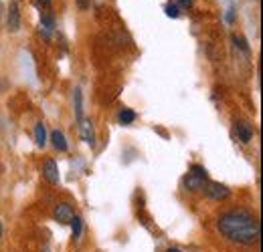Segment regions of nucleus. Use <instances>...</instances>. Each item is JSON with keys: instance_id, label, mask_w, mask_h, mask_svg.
<instances>
[{"instance_id": "20e7f679", "label": "nucleus", "mask_w": 263, "mask_h": 252, "mask_svg": "<svg viewBox=\"0 0 263 252\" xmlns=\"http://www.w3.org/2000/svg\"><path fill=\"white\" fill-rule=\"evenodd\" d=\"M8 31L18 32L21 31V8H18V0H12L8 6V18H6Z\"/></svg>"}, {"instance_id": "6ab92c4d", "label": "nucleus", "mask_w": 263, "mask_h": 252, "mask_svg": "<svg viewBox=\"0 0 263 252\" xmlns=\"http://www.w3.org/2000/svg\"><path fill=\"white\" fill-rule=\"evenodd\" d=\"M225 20H227V25H235V6H229V8H227Z\"/></svg>"}, {"instance_id": "f257e3e1", "label": "nucleus", "mask_w": 263, "mask_h": 252, "mask_svg": "<svg viewBox=\"0 0 263 252\" xmlns=\"http://www.w3.org/2000/svg\"><path fill=\"white\" fill-rule=\"evenodd\" d=\"M217 228L227 240L243 246H255L259 244V238H261L259 220L245 210H233L223 214L217 220Z\"/></svg>"}, {"instance_id": "ddd939ff", "label": "nucleus", "mask_w": 263, "mask_h": 252, "mask_svg": "<svg viewBox=\"0 0 263 252\" xmlns=\"http://www.w3.org/2000/svg\"><path fill=\"white\" fill-rule=\"evenodd\" d=\"M39 27H45V29L53 32L55 31V16L51 12H41V25Z\"/></svg>"}, {"instance_id": "4468645a", "label": "nucleus", "mask_w": 263, "mask_h": 252, "mask_svg": "<svg viewBox=\"0 0 263 252\" xmlns=\"http://www.w3.org/2000/svg\"><path fill=\"white\" fill-rule=\"evenodd\" d=\"M118 119H120L122 125H130V123L136 121V113H134L132 109H122L120 115H118Z\"/></svg>"}, {"instance_id": "7ed1b4c3", "label": "nucleus", "mask_w": 263, "mask_h": 252, "mask_svg": "<svg viewBox=\"0 0 263 252\" xmlns=\"http://www.w3.org/2000/svg\"><path fill=\"white\" fill-rule=\"evenodd\" d=\"M79 135L89 148H96V129H93V121L89 117L79 119Z\"/></svg>"}, {"instance_id": "412c9836", "label": "nucleus", "mask_w": 263, "mask_h": 252, "mask_svg": "<svg viewBox=\"0 0 263 252\" xmlns=\"http://www.w3.org/2000/svg\"><path fill=\"white\" fill-rule=\"evenodd\" d=\"M77 6H79L81 10H87L91 4H89V0H77Z\"/></svg>"}, {"instance_id": "f03ea898", "label": "nucleus", "mask_w": 263, "mask_h": 252, "mask_svg": "<svg viewBox=\"0 0 263 252\" xmlns=\"http://www.w3.org/2000/svg\"><path fill=\"white\" fill-rule=\"evenodd\" d=\"M202 190H204L206 198H211L215 202H223L231 196V190L225 184H221V182H206Z\"/></svg>"}, {"instance_id": "f8f14e48", "label": "nucleus", "mask_w": 263, "mask_h": 252, "mask_svg": "<svg viewBox=\"0 0 263 252\" xmlns=\"http://www.w3.org/2000/svg\"><path fill=\"white\" fill-rule=\"evenodd\" d=\"M73 103H75V115H77V121H79V119H83V97H81L79 87L73 91Z\"/></svg>"}, {"instance_id": "39448f33", "label": "nucleus", "mask_w": 263, "mask_h": 252, "mask_svg": "<svg viewBox=\"0 0 263 252\" xmlns=\"http://www.w3.org/2000/svg\"><path fill=\"white\" fill-rule=\"evenodd\" d=\"M73 216H75V210H73V206L67 204V202L57 204L55 210H53V218L59 222V224H69V222L73 220Z\"/></svg>"}, {"instance_id": "9b49d317", "label": "nucleus", "mask_w": 263, "mask_h": 252, "mask_svg": "<svg viewBox=\"0 0 263 252\" xmlns=\"http://www.w3.org/2000/svg\"><path fill=\"white\" fill-rule=\"evenodd\" d=\"M235 129H237V135H239L241 143H249V141H251V137H253V131L249 129V125H247V123L239 121V123H235Z\"/></svg>"}, {"instance_id": "0eeeda50", "label": "nucleus", "mask_w": 263, "mask_h": 252, "mask_svg": "<svg viewBox=\"0 0 263 252\" xmlns=\"http://www.w3.org/2000/svg\"><path fill=\"white\" fill-rule=\"evenodd\" d=\"M182 184H184V188L189 190V192H200V190L204 188L206 180H202V178H197V176H193V174L189 172V174L184 176Z\"/></svg>"}, {"instance_id": "f3484780", "label": "nucleus", "mask_w": 263, "mask_h": 252, "mask_svg": "<svg viewBox=\"0 0 263 252\" xmlns=\"http://www.w3.org/2000/svg\"><path fill=\"white\" fill-rule=\"evenodd\" d=\"M233 43H235V47H239L245 55H249V47H247V43L241 38V36H237V34H233Z\"/></svg>"}, {"instance_id": "4be33fe9", "label": "nucleus", "mask_w": 263, "mask_h": 252, "mask_svg": "<svg viewBox=\"0 0 263 252\" xmlns=\"http://www.w3.org/2000/svg\"><path fill=\"white\" fill-rule=\"evenodd\" d=\"M166 252H182V250H180V248H168Z\"/></svg>"}, {"instance_id": "2eb2a0df", "label": "nucleus", "mask_w": 263, "mask_h": 252, "mask_svg": "<svg viewBox=\"0 0 263 252\" xmlns=\"http://www.w3.org/2000/svg\"><path fill=\"white\" fill-rule=\"evenodd\" d=\"M164 12L168 18H178V16H180V8H178L174 2H168V4H166Z\"/></svg>"}, {"instance_id": "a211bd4d", "label": "nucleus", "mask_w": 263, "mask_h": 252, "mask_svg": "<svg viewBox=\"0 0 263 252\" xmlns=\"http://www.w3.org/2000/svg\"><path fill=\"white\" fill-rule=\"evenodd\" d=\"M33 2L36 8H41V10H45V12H49V10L53 8V2H51V0H33Z\"/></svg>"}, {"instance_id": "b1692460", "label": "nucleus", "mask_w": 263, "mask_h": 252, "mask_svg": "<svg viewBox=\"0 0 263 252\" xmlns=\"http://www.w3.org/2000/svg\"><path fill=\"white\" fill-rule=\"evenodd\" d=\"M0 16H2V2H0Z\"/></svg>"}, {"instance_id": "dca6fc26", "label": "nucleus", "mask_w": 263, "mask_h": 252, "mask_svg": "<svg viewBox=\"0 0 263 252\" xmlns=\"http://www.w3.org/2000/svg\"><path fill=\"white\" fill-rule=\"evenodd\" d=\"M191 174H193V176H197V178H202V180H206V178H209V172H206L202 165H193V167H191Z\"/></svg>"}, {"instance_id": "5701e85b", "label": "nucleus", "mask_w": 263, "mask_h": 252, "mask_svg": "<svg viewBox=\"0 0 263 252\" xmlns=\"http://www.w3.org/2000/svg\"><path fill=\"white\" fill-rule=\"evenodd\" d=\"M0 238H2V222H0Z\"/></svg>"}, {"instance_id": "aec40b11", "label": "nucleus", "mask_w": 263, "mask_h": 252, "mask_svg": "<svg viewBox=\"0 0 263 252\" xmlns=\"http://www.w3.org/2000/svg\"><path fill=\"white\" fill-rule=\"evenodd\" d=\"M178 8H184V10H189V8H193V0H176L174 2Z\"/></svg>"}, {"instance_id": "1a4fd4ad", "label": "nucleus", "mask_w": 263, "mask_h": 252, "mask_svg": "<svg viewBox=\"0 0 263 252\" xmlns=\"http://www.w3.org/2000/svg\"><path fill=\"white\" fill-rule=\"evenodd\" d=\"M34 141H36V145L39 148H45L47 145V127H45V123L43 121H39L36 125H34Z\"/></svg>"}, {"instance_id": "423d86ee", "label": "nucleus", "mask_w": 263, "mask_h": 252, "mask_svg": "<svg viewBox=\"0 0 263 252\" xmlns=\"http://www.w3.org/2000/svg\"><path fill=\"white\" fill-rule=\"evenodd\" d=\"M43 178L51 184V186H57L59 184V167H57V163H55V159H45V163H43Z\"/></svg>"}, {"instance_id": "6e6552de", "label": "nucleus", "mask_w": 263, "mask_h": 252, "mask_svg": "<svg viewBox=\"0 0 263 252\" xmlns=\"http://www.w3.org/2000/svg\"><path fill=\"white\" fill-rule=\"evenodd\" d=\"M51 143H53V148L57 152H67V139L63 135V131H59V129L51 131Z\"/></svg>"}, {"instance_id": "9d476101", "label": "nucleus", "mask_w": 263, "mask_h": 252, "mask_svg": "<svg viewBox=\"0 0 263 252\" xmlns=\"http://www.w3.org/2000/svg\"><path fill=\"white\" fill-rule=\"evenodd\" d=\"M71 224V236L75 242L81 240V234H83V218L81 216H73V220L69 222Z\"/></svg>"}]
</instances>
